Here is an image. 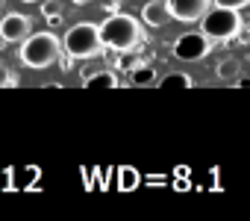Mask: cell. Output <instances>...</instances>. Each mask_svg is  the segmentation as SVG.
Here are the masks:
<instances>
[{"label":"cell","mask_w":250,"mask_h":221,"mask_svg":"<svg viewBox=\"0 0 250 221\" xmlns=\"http://www.w3.org/2000/svg\"><path fill=\"white\" fill-rule=\"evenodd\" d=\"M62 39L56 33H33L27 42H21V62L27 68H50L62 56Z\"/></svg>","instance_id":"7a4b0ae2"},{"label":"cell","mask_w":250,"mask_h":221,"mask_svg":"<svg viewBox=\"0 0 250 221\" xmlns=\"http://www.w3.org/2000/svg\"><path fill=\"white\" fill-rule=\"evenodd\" d=\"M191 86H194V80L186 71H171L159 80V88H191Z\"/></svg>","instance_id":"8fae6325"},{"label":"cell","mask_w":250,"mask_h":221,"mask_svg":"<svg viewBox=\"0 0 250 221\" xmlns=\"http://www.w3.org/2000/svg\"><path fill=\"white\" fill-rule=\"evenodd\" d=\"M103 9H106V15H115V12L121 9V3H118V0H112V3H106Z\"/></svg>","instance_id":"ffe728a7"},{"label":"cell","mask_w":250,"mask_h":221,"mask_svg":"<svg viewBox=\"0 0 250 221\" xmlns=\"http://www.w3.org/2000/svg\"><path fill=\"white\" fill-rule=\"evenodd\" d=\"M218 6H229V9H244V6H250V0H215Z\"/></svg>","instance_id":"2e32d148"},{"label":"cell","mask_w":250,"mask_h":221,"mask_svg":"<svg viewBox=\"0 0 250 221\" xmlns=\"http://www.w3.org/2000/svg\"><path fill=\"white\" fill-rule=\"evenodd\" d=\"M153 77H156V74H153L150 65H136V68L130 71V83H133V86H153V83H156Z\"/></svg>","instance_id":"7c38bea8"},{"label":"cell","mask_w":250,"mask_h":221,"mask_svg":"<svg viewBox=\"0 0 250 221\" xmlns=\"http://www.w3.org/2000/svg\"><path fill=\"white\" fill-rule=\"evenodd\" d=\"M142 21H145L147 27H153V30L171 24L174 15H171V9H168V0H147L145 9H142Z\"/></svg>","instance_id":"ba28073f"},{"label":"cell","mask_w":250,"mask_h":221,"mask_svg":"<svg viewBox=\"0 0 250 221\" xmlns=\"http://www.w3.org/2000/svg\"><path fill=\"white\" fill-rule=\"evenodd\" d=\"M118 192H136L139 186H142V174H139V168H133V165H121L118 168Z\"/></svg>","instance_id":"30bf717a"},{"label":"cell","mask_w":250,"mask_h":221,"mask_svg":"<svg viewBox=\"0 0 250 221\" xmlns=\"http://www.w3.org/2000/svg\"><path fill=\"white\" fill-rule=\"evenodd\" d=\"M200 30L209 39H235L238 30H241V15H238V9H229V6H218L215 3L200 18Z\"/></svg>","instance_id":"277c9868"},{"label":"cell","mask_w":250,"mask_h":221,"mask_svg":"<svg viewBox=\"0 0 250 221\" xmlns=\"http://www.w3.org/2000/svg\"><path fill=\"white\" fill-rule=\"evenodd\" d=\"M80 171H83V186H85V189H100L97 177L103 174V168H85V165H83Z\"/></svg>","instance_id":"5bb4252c"},{"label":"cell","mask_w":250,"mask_h":221,"mask_svg":"<svg viewBox=\"0 0 250 221\" xmlns=\"http://www.w3.org/2000/svg\"><path fill=\"white\" fill-rule=\"evenodd\" d=\"M215 0H168V9L177 21H186V24H194L200 21L209 9H212Z\"/></svg>","instance_id":"52a82bcc"},{"label":"cell","mask_w":250,"mask_h":221,"mask_svg":"<svg viewBox=\"0 0 250 221\" xmlns=\"http://www.w3.org/2000/svg\"><path fill=\"white\" fill-rule=\"evenodd\" d=\"M44 15H47V18H50V15H59V12H56V3H47V6H44Z\"/></svg>","instance_id":"7402d4cb"},{"label":"cell","mask_w":250,"mask_h":221,"mask_svg":"<svg viewBox=\"0 0 250 221\" xmlns=\"http://www.w3.org/2000/svg\"><path fill=\"white\" fill-rule=\"evenodd\" d=\"M24 3H42V0H24Z\"/></svg>","instance_id":"484cf974"},{"label":"cell","mask_w":250,"mask_h":221,"mask_svg":"<svg viewBox=\"0 0 250 221\" xmlns=\"http://www.w3.org/2000/svg\"><path fill=\"white\" fill-rule=\"evenodd\" d=\"M33 21L27 15H18V12H6L0 18V39L9 42V44H18V42H27L33 33Z\"/></svg>","instance_id":"8992f818"},{"label":"cell","mask_w":250,"mask_h":221,"mask_svg":"<svg viewBox=\"0 0 250 221\" xmlns=\"http://www.w3.org/2000/svg\"><path fill=\"white\" fill-rule=\"evenodd\" d=\"M209 53H212V39H209L203 30L186 33V36H180V39L174 42V56L183 59V62H200V59L209 56Z\"/></svg>","instance_id":"5b68a950"},{"label":"cell","mask_w":250,"mask_h":221,"mask_svg":"<svg viewBox=\"0 0 250 221\" xmlns=\"http://www.w3.org/2000/svg\"><path fill=\"white\" fill-rule=\"evenodd\" d=\"M241 74V62L238 59H224L221 65H218V77L221 80H232V77H238Z\"/></svg>","instance_id":"4fadbf2b"},{"label":"cell","mask_w":250,"mask_h":221,"mask_svg":"<svg viewBox=\"0 0 250 221\" xmlns=\"http://www.w3.org/2000/svg\"><path fill=\"white\" fill-rule=\"evenodd\" d=\"M12 174H15V168H3V171H0V186H3V189H12L15 183H12Z\"/></svg>","instance_id":"e0dca14e"},{"label":"cell","mask_w":250,"mask_h":221,"mask_svg":"<svg viewBox=\"0 0 250 221\" xmlns=\"http://www.w3.org/2000/svg\"><path fill=\"white\" fill-rule=\"evenodd\" d=\"M71 3H77V6H88L91 0H71Z\"/></svg>","instance_id":"d4e9b609"},{"label":"cell","mask_w":250,"mask_h":221,"mask_svg":"<svg viewBox=\"0 0 250 221\" xmlns=\"http://www.w3.org/2000/svg\"><path fill=\"white\" fill-rule=\"evenodd\" d=\"M6 15V0H0V18Z\"/></svg>","instance_id":"cb8c5ba5"},{"label":"cell","mask_w":250,"mask_h":221,"mask_svg":"<svg viewBox=\"0 0 250 221\" xmlns=\"http://www.w3.org/2000/svg\"><path fill=\"white\" fill-rule=\"evenodd\" d=\"M3 86H6V88H12V86H18V77H15L12 71H6V80H3Z\"/></svg>","instance_id":"d6986e66"},{"label":"cell","mask_w":250,"mask_h":221,"mask_svg":"<svg viewBox=\"0 0 250 221\" xmlns=\"http://www.w3.org/2000/svg\"><path fill=\"white\" fill-rule=\"evenodd\" d=\"M188 171H191L188 165H177V168H174V174H177V177H188Z\"/></svg>","instance_id":"44dd1931"},{"label":"cell","mask_w":250,"mask_h":221,"mask_svg":"<svg viewBox=\"0 0 250 221\" xmlns=\"http://www.w3.org/2000/svg\"><path fill=\"white\" fill-rule=\"evenodd\" d=\"M238 86H241V88H250V77H241V80H238Z\"/></svg>","instance_id":"603a6c76"},{"label":"cell","mask_w":250,"mask_h":221,"mask_svg":"<svg viewBox=\"0 0 250 221\" xmlns=\"http://www.w3.org/2000/svg\"><path fill=\"white\" fill-rule=\"evenodd\" d=\"M71 59H74V56H71V53L65 50V53L59 56V68H62V71H68V68H71Z\"/></svg>","instance_id":"ac0fdd59"},{"label":"cell","mask_w":250,"mask_h":221,"mask_svg":"<svg viewBox=\"0 0 250 221\" xmlns=\"http://www.w3.org/2000/svg\"><path fill=\"white\" fill-rule=\"evenodd\" d=\"M136 65H139V59H136L133 53H127V56H121V59H118V68H121V71H133Z\"/></svg>","instance_id":"9a60e30c"},{"label":"cell","mask_w":250,"mask_h":221,"mask_svg":"<svg viewBox=\"0 0 250 221\" xmlns=\"http://www.w3.org/2000/svg\"><path fill=\"white\" fill-rule=\"evenodd\" d=\"M65 50L74 56V59H97L100 50L106 47L103 44V36H100V27L91 24V21H80L74 24L68 33H65Z\"/></svg>","instance_id":"3957f363"},{"label":"cell","mask_w":250,"mask_h":221,"mask_svg":"<svg viewBox=\"0 0 250 221\" xmlns=\"http://www.w3.org/2000/svg\"><path fill=\"white\" fill-rule=\"evenodd\" d=\"M145 21H139L136 15H124V12H115V15H106V21L100 24V36H103V44L109 50H118V53H127V50H136L145 39Z\"/></svg>","instance_id":"6da1fadb"},{"label":"cell","mask_w":250,"mask_h":221,"mask_svg":"<svg viewBox=\"0 0 250 221\" xmlns=\"http://www.w3.org/2000/svg\"><path fill=\"white\" fill-rule=\"evenodd\" d=\"M83 86L85 88H118V74L115 71H83Z\"/></svg>","instance_id":"9c48e42d"}]
</instances>
